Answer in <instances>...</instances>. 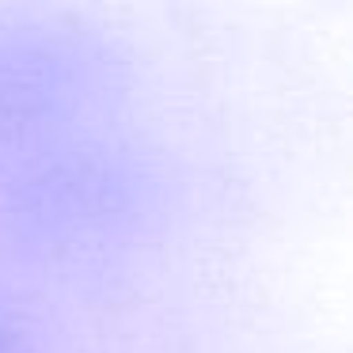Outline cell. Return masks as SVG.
<instances>
[{
  "label": "cell",
  "mask_w": 353,
  "mask_h": 353,
  "mask_svg": "<svg viewBox=\"0 0 353 353\" xmlns=\"http://www.w3.org/2000/svg\"><path fill=\"white\" fill-rule=\"evenodd\" d=\"M0 353H19V342H16V334H12L4 323H0Z\"/></svg>",
  "instance_id": "1"
}]
</instances>
